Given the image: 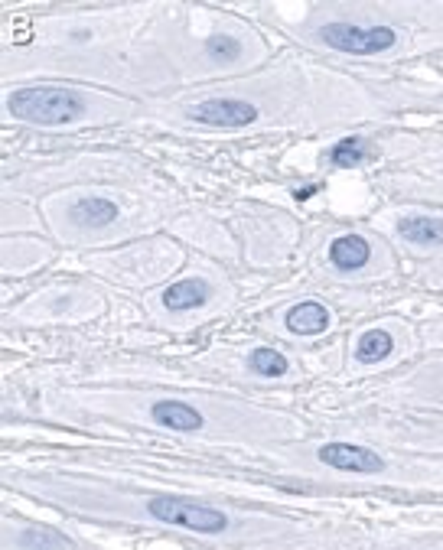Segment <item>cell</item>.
<instances>
[{
	"instance_id": "cell-9",
	"label": "cell",
	"mask_w": 443,
	"mask_h": 550,
	"mask_svg": "<svg viewBox=\"0 0 443 550\" xmlns=\"http://www.w3.org/2000/svg\"><path fill=\"white\" fill-rule=\"evenodd\" d=\"M369 258H372V248L362 235H343L329 245V261H333L339 271H359V267L369 264Z\"/></svg>"
},
{
	"instance_id": "cell-5",
	"label": "cell",
	"mask_w": 443,
	"mask_h": 550,
	"mask_svg": "<svg viewBox=\"0 0 443 550\" xmlns=\"http://www.w3.org/2000/svg\"><path fill=\"white\" fill-rule=\"evenodd\" d=\"M189 114H193V121L212 124V127H245L251 121H258V108L251 105V101H242V98H209V101H199V105Z\"/></svg>"
},
{
	"instance_id": "cell-3",
	"label": "cell",
	"mask_w": 443,
	"mask_h": 550,
	"mask_svg": "<svg viewBox=\"0 0 443 550\" xmlns=\"http://www.w3.org/2000/svg\"><path fill=\"white\" fill-rule=\"evenodd\" d=\"M320 40L352 56H372V53H385V49L395 46L398 36L391 27L362 30L356 23H326V27H320Z\"/></svg>"
},
{
	"instance_id": "cell-15",
	"label": "cell",
	"mask_w": 443,
	"mask_h": 550,
	"mask_svg": "<svg viewBox=\"0 0 443 550\" xmlns=\"http://www.w3.org/2000/svg\"><path fill=\"white\" fill-rule=\"evenodd\" d=\"M206 49H209V56L219 59V62H229V59L238 56V43L232 40V36H212V40L206 43Z\"/></svg>"
},
{
	"instance_id": "cell-2",
	"label": "cell",
	"mask_w": 443,
	"mask_h": 550,
	"mask_svg": "<svg viewBox=\"0 0 443 550\" xmlns=\"http://www.w3.org/2000/svg\"><path fill=\"white\" fill-rule=\"evenodd\" d=\"M147 511L157 521L176 524V528H186V531H199V534H222V531H229V518H225V511L186 502V498H176V495H154L147 502Z\"/></svg>"
},
{
	"instance_id": "cell-11",
	"label": "cell",
	"mask_w": 443,
	"mask_h": 550,
	"mask_svg": "<svg viewBox=\"0 0 443 550\" xmlns=\"http://www.w3.org/2000/svg\"><path fill=\"white\" fill-rule=\"evenodd\" d=\"M72 222H79V225H85V228H98V225H111L118 219V206L111 199H98V196H92V199H79L72 206Z\"/></svg>"
},
{
	"instance_id": "cell-7",
	"label": "cell",
	"mask_w": 443,
	"mask_h": 550,
	"mask_svg": "<svg viewBox=\"0 0 443 550\" xmlns=\"http://www.w3.org/2000/svg\"><path fill=\"white\" fill-rule=\"evenodd\" d=\"M160 300L170 313L196 310V306H202L209 300V284L206 280H199V277H183V280H176V284H170L167 290H163Z\"/></svg>"
},
{
	"instance_id": "cell-1",
	"label": "cell",
	"mask_w": 443,
	"mask_h": 550,
	"mask_svg": "<svg viewBox=\"0 0 443 550\" xmlns=\"http://www.w3.org/2000/svg\"><path fill=\"white\" fill-rule=\"evenodd\" d=\"M7 111L20 121H33V124H69L82 118V98L69 92V88H49V85H36V88H20L7 98Z\"/></svg>"
},
{
	"instance_id": "cell-10",
	"label": "cell",
	"mask_w": 443,
	"mask_h": 550,
	"mask_svg": "<svg viewBox=\"0 0 443 550\" xmlns=\"http://www.w3.org/2000/svg\"><path fill=\"white\" fill-rule=\"evenodd\" d=\"M398 235L411 245H443V219H434V215H414V219H401L398 222Z\"/></svg>"
},
{
	"instance_id": "cell-13",
	"label": "cell",
	"mask_w": 443,
	"mask_h": 550,
	"mask_svg": "<svg viewBox=\"0 0 443 550\" xmlns=\"http://www.w3.org/2000/svg\"><path fill=\"white\" fill-rule=\"evenodd\" d=\"M251 372H258L264 378H284L287 375V358L274 349H255L248 355Z\"/></svg>"
},
{
	"instance_id": "cell-6",
	"label": "cell",
	"mask_w": 443,
	"mask_h": 550,
	"mask_svg": "<svg viewBox=\"0 0 443 550\" xmlns=\"http://www.w3.org/2000/svg\"><path fill=\"white\" fill-rule=\"evenodd\" d=\"M150 417H154L160 427L176 430V433H199L206 427V417H202L196 407H189L186 401H157L150 407Z\"/></svg>"
},
{
	"instance_id": "cell-16",
	"label": "cell",
	"mask_w": 443,
	"mask_h": 550,
	"mask_svg": "<svg viewBox=\"0 0 443 550\" xmlns=\"http://www.w3.org/2000/svg\"><path fill=\"white\" fill-rule=\"evenodd\" d=\"M20 547H62V550H69L72 544L69 541H62L59 534H40V531H27L20 537Z\"/></svg>"
},
{
	"instance_id": "cell-12",
	"label": "cell",
	"mask_w": 443,
	"mask_h": 550,
	"mask_svg": "<svg viewBox=\"0 0 443 550\" xmlns=\"http://www.w3.org/2000/svg\"><path fill=\"white\" fill-rule=\"evenodd\" d=\"M391 349H395V342H391V332H385V329H372V332H365V336L359 339L356 355H359V362L375 365V362H382V358H388Z\"/></svg>"
},
{
	"instance_id": "cell-14",
	"label": "cell",
	"mask_w": 443,
	"mask_h": 550,
	"mask_svg": "<svg viewBox=\"0 0 443 550\" xmlns=\"http://www.w3.org/2000/svg\"><path fill=\"white\" fill-rule=\"evenodd\" d=\"M329 160H333L336 166H359L365 160V144L359 137H346V140H339V144L333 147V153H329Z\"/></svg>"
},
{
	"instance_id": "cell-4",
	"label": "cell",
	"mask_w": 443,
	"mask_h": 550,
	"mask_svg": "<svg viewBox=\"0 0 443 550\" xmlns=\"http://www.w3.org/2000/svg\"><path fill=\"white\" fill-rule=\"evenodd\" d=\"M316 459L339 469V472H359V476H375V472L385 469L382 456L365 450V446H356V443H323Z\"/></svg>"
},
{
	"instance_id": "cell-8",
	"label": "cell",
	"mask_w": 443,
	"mask_h": 550,
	"mask_svg": "<svg viewBox=\"0 0 443 550\" xmlns=\"http://www.w3.org/2000/svg\"><path fill=\"white\" fill-rule=\"evenodd\" d=\"M287 329L294 332V336H320V332L329 329V310L316 300L297 303L294 310L287 313Z\"/></svg>"
}]
</instances>
